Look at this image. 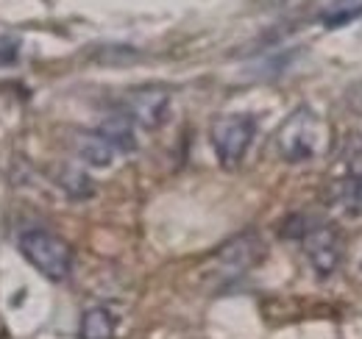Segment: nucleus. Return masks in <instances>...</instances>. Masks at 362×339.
<instances>
[{
    "mask_svg": "<svg viewBox=\"0 0 362 339\" xmlns=\"http://www.w3.org/2000/svg\"><path fill=\"white\" fill-rule=\"evenodd\" d=\"M307 228H310V217H307V214H293V217H287V220L281 222V237L301 242V237L307 234Z\"/></svg>",
    "mask_w": 362,
    "mask_h": 339,
    "instance_id": "12",
    "label": "nucleus"
},
{
    "mask_svg": "<svg viewBox=\"0 0 362 339\" xmlns=\"http://www.w3.org/2000/svg\"><path fill=\"white\" fill-rule=\"evenodd\" d=\"M59 186H62L70 198H76V201H84V198H90L92 192H95L90 175H87V172H81L78 167L62 170V172H59Z\"/></svg>",
    "mask_w": 362,
    "mask_h": 339,
    "instance_id": "10",
    "label": "nucleus"
},
{
    "mask_svg": "<svg viewBox=\"0 0 362 339\" xmlns=\"http://www.w3.org/2000/svg\"><path fill=\"white\" fill-rule=\"evenodd\" d=\"M343 206L351 214H362V172L343 184Z\"/></svg>",
    "mask_w": 362,
    "mask_h": 339,
    "instance_id": "11",
    "label": "nucleus"
},
{
    "mask_svg": "<svg viewBox=\"0 0 362 339\" xmlns=\"http://www.w3.org/2000/svg\"><path fill=\"white\" fill-rule=\"evenodd\" d=\"M257 133V120L251 114H223L212 123V148L223 167H237Z\"/></svg>",
    "mask_w": 362,
    "mask_h": 339,
    "instance_id": "3",
    "label": "nucleus"
},
{
    "mask_svg": "<svg viewBox=\"0 0 362 339\" xmlns=\"http://www.w3.org/2000/svg\"><path fill=\"white\" fill-rule=\"evenodd\" d=\"M304 254L310 258L313 270L320 278L332 275L340 261H343V234L337 231L334 222H315L307 228V234L301 237Z\"/></svg>",
    "mask_w": 362,
    "mask_h": 339,
    "instance_id": "4",
    "label": "nucleus"
},
{
    "mask_svg": "<svg viewBox=\"0 0 362 339\" xmlns=\"http://www.w3.org/2000/svg\"><path fill=\"white\" fill-rule=\"evenodd\" d=\"M81 339H112L115 337V314L103 306L87 309L81 317V328H78Z\"/></svg>",
    "mask_w": 362,
    "mask_h": 339,
    "instance_id": "9",
    "label": "nucleus"
},
{
    "mask_svg": "<svg viewBox=\"0 0 362 339\" xmlns=\"http://www.w3.org/2000/svg\"><path fill=\"white\" fill-rule=\"evenodd\" d=\"M132 117L126 112H117V114H109L103 123H100V133L120 150V153H129L136 148V139H134V128H132Z\"/></svg>",
    "mask_w": 362,
    "mask_h": 339,
    "instance_id": "8",
    "label": "nucleus"
},
{
    "mask_svg": "<svg viewBox=\"0 0 362 339\" xmlns=\"http://www.w3.org/2000/svg\"><path fill=\"white\" fill-rule=\"evenodd\" d=\"M170 95L162 86H142L126 97V114L142 128H156L168 117Z\"/></svg>",
    "mask_w": 362,
    "mask_h": 339,
    "instance_id": "5",
    "label": "nucleus"
},
{
    "mask_svg": "<svg viewBox=\"0 0 362 339\" xmlns=\"http://www.w3.org/2000/svg\"><path fill=\"white\" fill-rule=\"evenodd\" d=\"M73 148L92 167H109L115 162V153H117V148L100 131H81V133H76Z\"/></svg>",
    "mask_w": 362,
    "mask_h": 339,
    "instance_id": "7",
    "label": "nucleus"
},
{
    "mask_svg": "<svg viewBox=\"0 0 362 339\" xmlns=\"http://www.w3.org/2000/svg\"><path fill=\"white\" fill-rule=\"evenodd\" d=\"M20 47H17V40H8V37H0V64H11L17 59Z\"/></svg>",
    "mask_w": 362,
    "mask_h": 339,
    "instance_id": "13",
    "label": "nucleus"
},
{
    "mask_svg": "<svg viewBox=\"0 0 362 339\" xmlns=\"http://www.w3.org/2000/svg\"><path fill=\"white\" fill-rule=\"evenodd\" d=\"M276 145L284 162H293V165L310 162L317 153H323V148L329 145V128L313 109L301 106L279 128Z\"/></svg>",
    "mask_w": 362,
    "mask_h": 339,
    "instance_id": "1",
    "label": "nucleus"
},
{
    "mask_svg": "<svg viewBox=\"0 0 362 339\" xmlns=\"http://www.w3.org/2000/svg\"><path fill=\"white\" fill-rule=\"evenodd\" d=\"M23 256L50 281H64L73 270V248L53 231L31 228L20 237Z\"/></svg>",
    "mask_w": 362,
    "mask_h": 339,
    "instance_id": "2",
    "label": "nucleus"
},
{
    "mask_svg": "<svg viewBox=\"0 0 362 339\" xmlns=\"http://www.w3.org/2000/svg\"><path fill=\"white\" fill-rule=\"evenodd\" d=\"M262 254H265V242L254 231H245V234L234 237L231 242H226L221 248L218 258L223 261V267H226L228 273L237 275V273H245L248 267H254L262 258Z\"/></svg>",
    "mask_w": 362,
    "mask_h": 339,
    "instance_id": "6",
    "label": "nucleus"
}]
</instances>
